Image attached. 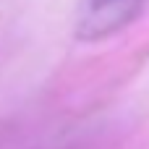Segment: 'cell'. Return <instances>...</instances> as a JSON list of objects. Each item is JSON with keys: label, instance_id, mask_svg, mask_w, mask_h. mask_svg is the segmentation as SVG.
<instances>
[{"label": "cell", "instance_id": "1", "mask_svg": "<svg viewBox=\"0 0 149 149\" xmlns=\"http://www.w3.org/2000/svg\"><path fill=\"white\" fill-rule=\"evenodd\" d=\"M147 0H81L79 16H76V37L81 42H100L128 24H134Z\"/></svg>", "mask_w": 149, "mask_h": 149}]
</instances>
